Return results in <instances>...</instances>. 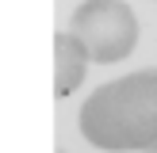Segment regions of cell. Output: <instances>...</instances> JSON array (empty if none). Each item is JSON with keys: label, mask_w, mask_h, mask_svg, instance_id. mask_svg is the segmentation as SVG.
<instances>
[{"label": "cell", "mask_w": 157, "mask_h": 153, "mask_svg": "<svg viewBox=\"0 0 157 153\" xmlns=\"http://www.w3.org/2000/svg\"><path fill=\"white\" fill-rule=\"evenodd\" d=\"M88 61H92V58L84 54V46L77 42L73 35H65V31H61V35L54 38V96L65 99L69 92L84 80Z\"/></svg>", "instance_id": "obj_3"}, {"label": "cell", "mask_w": 157, "mask_h": 153, "mask_svg": "<svg viewBox=\"0 0 157 153\" xmlns=\"http://www.w3.org/2000/svg\"><path fill=\"white\" fill-rule=\"evenodd\" d=\"M73 38L100 65L123 61L138 42L134 8L123 4V0H92V4H81L77 15H73Z\"/></svg>", "instance_id": "obj_2"}, {"label": "cell", "mask_w": 157, "mask_h": 153, "mask_svg": "<svg viewBox=\"0 0 157 153\" xmlns=\"http://www.w3.org/2000/svg\"><path fill=\"white\" fill-rule=\"evenodd\" d=\"M81 134L107 153H157V69L100 84L81 107Z\"/></svg>", "instance_id": "obj_1"}]
</instances>
